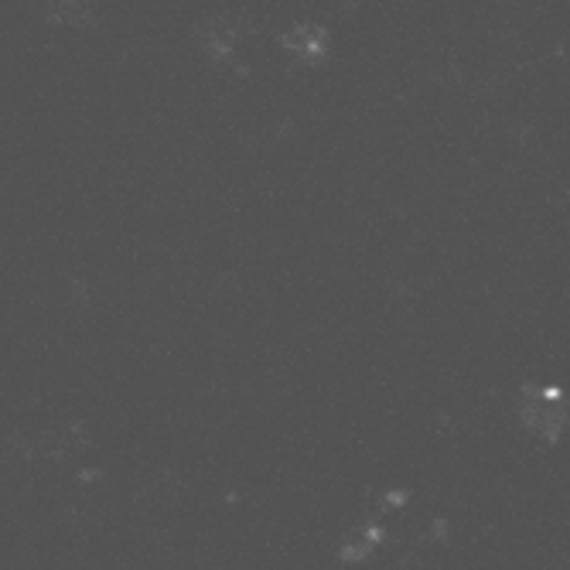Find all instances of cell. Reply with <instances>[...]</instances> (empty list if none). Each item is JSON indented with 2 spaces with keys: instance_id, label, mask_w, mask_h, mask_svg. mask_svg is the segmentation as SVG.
<instances>
[{
  "instance_id": "6da1fadb",
  "label": "cell",
  "mask_w": 570,
  "mask_h": 570,
  "mask_svg": "<svg viewBox=\"0 0 570 570\" xmlns=\"http://www.w3.org/2000/svg\"><path fill=\"white\" fill-rule=\"evenodd\" d=\"M325 41H328V34L321 31V28H311V24H300V28H294L290 34L284 38V45L294 52V55H300V58H318L321 52H325Z\"/></svg>"
}]
</instances>
